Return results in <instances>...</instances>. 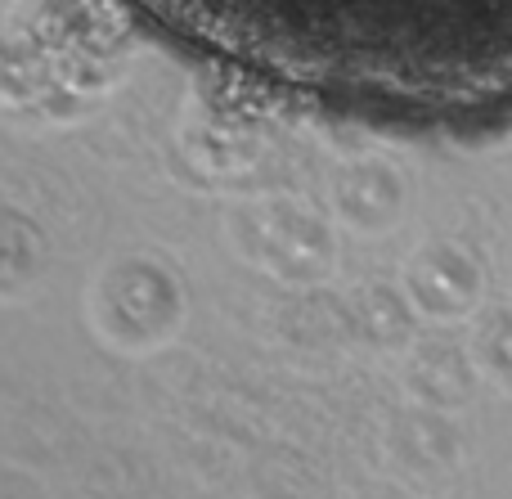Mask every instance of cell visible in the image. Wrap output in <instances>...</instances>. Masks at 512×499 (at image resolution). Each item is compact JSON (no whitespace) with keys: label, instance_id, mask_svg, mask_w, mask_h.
Here are the masks:
<instances>
[{"label":"cell","instance_id":"cell-1","mask_svg":"<svg viewBox=\"0 0 512 499\" xmlns=\"http://www.w3.org/2000/svg\"><path fill=\"white\" fill-rule=\"evenodd\" d=\"M171 41L373 113L512 108V0H126Z\"/></svg>","mask_w":512,"mask_h":499}]
</instances>
